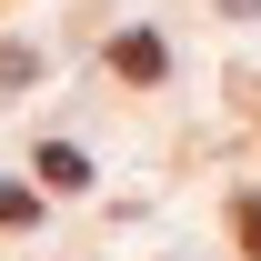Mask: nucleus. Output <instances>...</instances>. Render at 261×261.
<instances>
[{"label":"nucleus","instance_id":"f257e3e1","mask_svg":"<svg viewBox=\"0 0 261 261\" xmlns=\"http://www.w3.org/2000/svg\"><path fill=\"white\" fill-rule=\"evenodd\" d=\"M111 70H121V81H161V40H151V31H121V40H111Z\"/></svg>","mask_w":261,"mask_h":261},{"label":"nucleus","instance_id":"f03ea898","mask_svg":"<svg viewBox=\"0 0 261 261\" xmlns=\"http://www.w3.org/2000/svg\"><path fill=\"white\" fill-rule=\"evenodd\" d=\"M40 181H50V191H81V181H91V161H81L70 141H50V151H40Z\"/></svg>","mask_w":261,"mask_h":261},{"label":"nucleus","instance_id":"7ed1b4c3","mask_svg":"<svg viewBox=\"0 0 261 261\" xmlns=\"http://www.w3.org/2000/svg\"><path fill=\"white\" fill-rule=\"evenodd\" d=\"M231 231H241V251L261 261V201H241V211H231Z\"/></svg>","mask_w":261,"mask_h":261}]
</instances>
